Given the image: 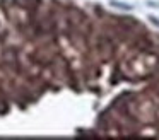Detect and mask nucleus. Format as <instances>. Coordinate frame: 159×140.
Returning <instances> with one entry per match:
<instances>
[{
	"label": "nucleus",
	"mask_w": 159,
	"mask_h": 140,
	"mask_svg": "<svg viewBox=\"0 0 159 140\" xmlns=\"http://www.w3.org/2000/svg\"><path fill=\"white\" fill-rule=\"evenodd\" d=\"M147 19H149V22H151V24H154L156 27H159V17H156V16H147Z\"/></svg>",
	"instance_id": "nucleus-2"
},
{
	"label": "nucleus",
	"mask_w": 159,
	"mask_h": 140,
	"mask_svg": "<svg viewBox=\"0 0 159 140\" xmlns=\"http://www.w3.org/2000/svg\"><path fill=\"white\" fill-rule=\"evenodd\" d=\"M110 7L111 9H116V10H121V12H132L135 10V5L128 2H123V0H110Z\"/></svg>",
	"instance_id": "nucleus-1"
},
{
	"label": "nucleus",
	"mask_w": 159,
	"mask_h": 140,
	"mask_svg": "<svg viewBox=\"0 0 159 140\" xmlns=\"http://www.w3.org/2000/svg\"><path fill=\"white\" fill-rule=\"evenodd\" d=\"M145 5H147V7H159V2H152V0H147V2H145Z\"/></svg>",
	"instance_id": "nucleus-3"
}]
</instances>
